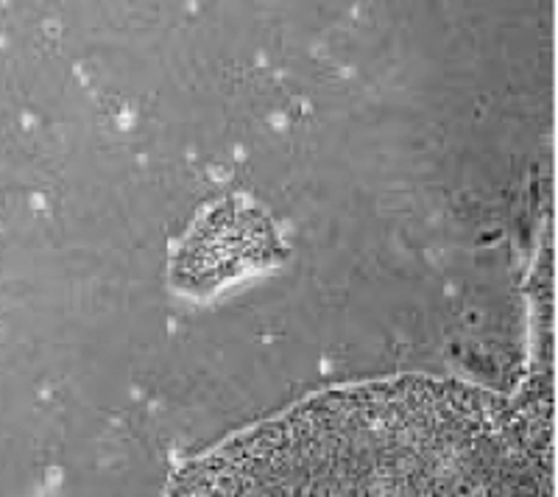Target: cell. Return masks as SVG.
Listing matches in <instances>:
<instances>
[{"label": "cell", "mask_w": 558, "mask_h": 497, "mask_svg": "<svg viewBox=\"0 0 558 497\" xmlns=\"http://www.w3.org/2000/svg\"><path fill=\"white\" fill-rule=\"evenodd\" d=\"M177 497H553L550 456L466 391L322 400L198 464Z\"/></svg>", "instance_id": "obj_1"}]
</instances>
